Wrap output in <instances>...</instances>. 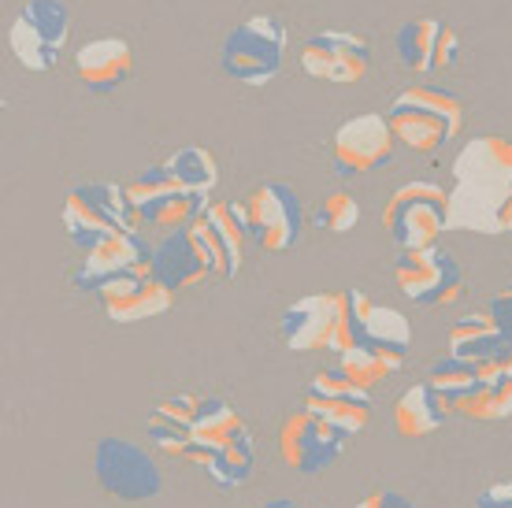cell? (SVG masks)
Segmentation results:
<instances>
[{
  "label": "cell",
  "instance_id": "cell-1",
  "mask_svg": "<svg viewBox=\"0 0 512 508\" xmlns=\"http://www.w3.org/2000/svg\"><path fill=\"white\" fill-rule=\"evenodd\" d=\"M457 186L449 190V230L501 234L498 212L512 197V141L472 138L453 160Z\"/></svg>",
  "mask_w": 512,
  "mask_h": 508
},
{
  "label": "cell",
  "instance_id": "cell-2",
  "mask_svg": "<svg viewBox=\"0 0 512 508\" xmlns=\"http://www.w3.org/2000/svg\"><path fill=\"white\" fill-rule=\"evenodd\" d=\"M67 238L86 253L112 234H141V216L119 182H86L75 186L64 201Z\"/></svg>",
  "mask_w": 512,
  "mask_h": 508
},
{
  "label": "cell",
  "instance_id": "cell-3",
  "mask_svg": "<svg viewBox=\"0 0 512 508\" xmlns=\"http://www.w3.org/2000/svg\"><path fill=\"white\" fill-rule=\"evenodd\" d=\"M383 227L401 253L435 249L449 230V190L438 182H405L390 193Z\"/></svg>",
  "mask_w": 512,
  "mask_h": 508
},
{
  "label": "cell",
  "instance_id": "cell-4",
  "mask_svg": "<svg viewBox=\"0 0 512 508\" xmlns=\"http://www.w3.org/2000/svg\"><path fill=\"white\" fill-rule=\"evenodd\" d=\"M286 45L279 15H249L223 41V71L242 86H268L286 64Z\"/></svg>",
  "mask_w": 512,
  "mask_h": 508
},
{
  "label": "cell",
  "instance_id": "cell-5",
  "mask_svg": "<svg viewBox=\"0 0 512 508\" xmlns=\"http://www.w3.org/2000/svg\"><path fill=\"white\" fill-rule=\"evenodd\" d=\"M242 219L249 242L264 253H290L305 238V208L286 182H260L245 193Z\"/></svg>",
  "mask_w": 512,
  "mask_h": 508
},
{
  "label": "cell",
  "instance_id": "cell-6",
  "mask_svg": "<svg viewBox=\"0 0 512 508\" xmlns=\"http://www.w3.org/2000/svg\"><path fill=\"white\" fill-rule=\"evenodd\" d=\"M67 38H71V8L64 0H30L8 30L15 60L38 75H49L56 67Z\"/></svg>",
  "mask_w": 512,
  "mask_h": 508
},
{
  "label": "cell",
  "instance_id": "cell-7",
  "mask_svg": "<svg viewBox=\"0 0 512 508\" xmlns=\"http://www.w3.org/2000/svg\"><path fill=\"white\" fill-rule=\"evenodd\" d=\"M93 471H97V483H101L104 494L116 497V501H149L164 486L153 457L141 445L116 438V434H108V438L97 442Z\"/></svg>",
  "mask_w": 512,
  "mask_h": 508
},
{
  "label": "cell",
  "instance_id": "cell-8",
  "mask_svg": "<svg viewBox=\"0 0 512 508\" xmlns=\"http://www.w3.org/2000/svg\"><path fill=\"white\" fill-rule=\"evenodd\" d=\"M297 60L308 78L353 86L372 71V45L364 34H353V30H323L301 45Z\"/></svg>",
  "mask_w": 512,
  "mask_h": 508
},
{
  "label": "cell",
  "instance_id": "cell-9",
  "mask_svg": "<svg viewBox=\"0 0 512 508\" xmlns=\"http://www.w3.org/2000/svg\"><path fill=\"white\" fill-rule=\"evenodd\" d=\"M394 279L412 305H457L464 297V275L457 260L442 249H420L405 253L394 264Z\"/></svg>",
  "mask_w": 512,
  "mask_h": 508
},
{
  "label": "cell",
  "instance_id": "cell-10",
  "mask_svg": "<svg viewBox=\"0 0 512 508\" xmlns=\"http://www.w3.org/2000/svg\"><path fill=\"white\" fill-rule=\"evenodd\" d=\"M346 449V434H338L331 423H323L320 416H312L308 408L286 416L279 431V453L286 460V468L301 471V475H320L342 457Z\"/></svg>",
  "mask_w": 512,
  "mask_h": 508
},
{
  "label": "cell",
  "instance_id": "cell-11",
  "mask_svg": "<svg viewBox=\"0 0 512 508\" xmlns=\"http://www.w3.org/2000/svg\"><path fill=\"white\" fill-rule=\"evenodd\" d=\"M97 297L112 323H145L153 316H164L175 293L156 282L153 267H134V271L104 279L97 286Z\"/></svg>",
  "mask_w": 512,
  "mask_h": 508
},
{
  "label": "cell",
  "instance_id": "cell-12",
  "mask_svg": "<svg viewBox=\"0 0 512 508\" xmlns=\"http://www.w3.org/2000/svg\"><path fill=\"white\" fill-rule=\"evenodd\" d=\"M394 145L397 138L386 115H375V112L353 115L334 134V160L349 175H368L375 167L390 164Z\"/></svg>",
  "mask_w": 512,
  "mask_h": 508
},
{
  "label": "cell",
  "instance_id": "cell-13",
  "mask_svg": "<svg viewBox=\"0 0 512 508\" xmlns=\"http://www.w3.org/2000/svg\"><path fill=\"white\" fill-rule=\"evenodd\" d=\"M457 56H461V34L435 15L409 19L397 30V60L416 75L446 71L457 64Z\"/></svg>",
  "mask_w": 512,
  "mask_h": 508
},
{
  "label": "cell",
  "instance_id": "cell-14",
  "mask_svg": "<svg viewBox=\"0 0 512 508\" xmlns=\"http://www.w3.org/2000/svg\"><path fill=\"white\" fill-rule=\"evenodd\" d=\"M334 323H338V293H308V297H297L279 319L282 345L290 353L327 349Z\"/></svg>",
  "mask_w": 512,
  "mask_h": 508
},
{
  "label": "cell",
  "instance_id": "cell-15",
  "mask_svg": "<svg viewBox=\"0 0 512 508\" xmlns=\"http://www.w3.org/2000/svg\"><path fill=\"white\" fill-rule=\"evenodd\" d=\"M75 71L90 93L108 97L134 75V49L127 38H93L75 52Z\"/></svg>",
  "mask_w": 512,
  "mask_h": 508
},
{
  "label": "cell",
  "instance_id": "cell-16",
  "mask_svg": "<svg viewBox=\"0 0 512 508\" xmlns=\"http://www.w3.org/2000/svg\"><path fill=\"white\" fill-rule=\"evenodd\" d=\"M156 245H149L141 234H112L97 242L93 249L82 253V264H78V286L82 290H93L101 286L104 279L112 275H123V271H134V267H153Z\"/></svg>",
  "mask_w": 512,
  "mask_h": 508
},
{
  "label": "cell",
  "instance_id": "cell-17",
  "mask_svg": "<svg viewBox=\"0 0 512 508\" xmlns=\"http://www.w3.org/2000/svg\"><path fill=\"white\" fill-rule=\"evenodd\" d=\"M205 397L197 394H175L167 397L164 405L153 408V416L145 420V438L153 442L156 453L175 460H190L193 453V423L201 412Z\"/></svg>",
  "mask_w": 512,
  "mask_h": 508
},
{
  "label": "cell",
  "instance_id": "cell-18",
  "mask_svg": "<svg viewBox=\"0 0 512 508\" xmlns=\"http://www.w3.org/2000/svg\"><path fill=\"white\" fill-rule=\"evenodd\" d=\"M153 275L160 286L167 290H186V286H197V282L212 275V264H208V256L201 253V245L197 238L186 230H175V234H164L160 242H156V253H153Z\"/></svg>",
  "mask_w": 512,
  "mask_h": 508
},
{
  "label": "cell",
  "instance_id": "cell-19",
  "mask_svg": "<svg viewBox=\"0 0 512 508\" xmlns=\"http://www.w3.org/2000/svg\"><path fill=\"white\" fill-rule=\"evenodd\" d=\"M242 431H249V423L242 420V412L234 405H227L223 397H205L197 423H193V453L190 460L205 468V460L212 453H219L223 445H231Z\"/></svg>",
  "mask_w": 512,
  "mask_h": 508
},
{
  "label": "cell",
  "instance_id": "cell-20",
  "mask_svg": "<svg viewBox=\"0 0 512 508\" xmlns=\"http://www.w3.org/2000/svg\"><path fill=\"white\" fill-rule=\"evenodd\" d=\"M512 345L501 338V331L494 327L490 312H472L468 319H461L453 331H449V356H457L464 364H494L501 356L509 353Z\"/></svg>",
  "mask_w": 512,
  "mask_h": 508
},
{
  "label": "cell",
  "instance_id": "cell-21",
  "mask_svg": "<svg viewBox=\"0 0 512 508\" xmlns=\"http://www.w3.org/2000/svg\"><path fill=\"white\" fill-rule=\"evenodd\" d=\"M390 127H394V138L412 149V153H423V156H435L449 138H453V130H449L446 119H438L435 112H427L420 104H401L394 101L390 104Z\"/></svg>",
  "mask_w": 512,
  "mask_h": 508
},
{
  "label": "cell",
  "instance_id": "cell-22",
  "mask_svg": "<svg viewBox=\"0 0 512 508\" xmlns=\"http://www.w3.org/2000/svg\"><path fill=\"white\" fill-rule=\"evenodd\" d=\"M446 416H449L446 397L438 394L427 379L409 386L394 405V427L405 438H427V434H435L446 423Z\"/></svg>",
  "mask_w": 512,
  "mask_h": 508
},
{
  "label": "cell",
  "instance_id": "cell-23",
  "mask_svg": "<svg viewBox=\"0 0 512 508\" xmlns=\"http://www.w3.org/2000/svg\"><path fill=\"white\" fill-rule=\"evenodd\" d=\"M334 368L342 371L346 379L357 382L360 390H372V386L394 379L397 371L405 368V349H394V345H360L353 353L334 356Z\"/></svg>",
  "mask_w": 512,
  "mask_h": 508
},
{
  "label": "cell",
  "instance_id": "cell-24",
  "mask_svg": "<svg viewBox=\"0 0 512 508\" xmlns=\"http://www.w3.org/2000/svg\"><path fill=\"white\" fill-rule=\"evenodd\" d=\"M164 167L171 171V178L179 182V190L186 193H197V197H212L219 186V164L216 156L201 149V145H186V149H175V153L167 156Z\"/></svg>",
  "mask_w": 512,
  "mask_h": 508
},
{
  "label": "cell",
  "instance_id": "cell-25",
  "mask_svg": "<svg viewBox=\"0 0 512 508\" xmlns=\"http://www.w3.org/2000/svg\"><path fill=\"white\" fill-rule=\"evenodd\" d=\"M205 471H208V479L216 486H223V490H238V486L249 483L256 471L253 431H242L231 445H223L219 453H212V457L205 460Z\"/></svg>",
  "mask_w": 512,
  "mask_h": 508
},
{
  "label": "cell",
  "instance_id": "cell-26",
  "mask_svg": "<svg viewBox=\"0 0 512 508\" xmlns=\"http://www.w3.org/2000/svg\"><path fill=\"white\" fill-rule=\"evenodd\" d=\"M449 412L453 416H468V420L479 423H501L512 416V382H479L475 390L461 394L457 401H449Z\"/></svg>",
  "mask_w": 512,
  "mask_h": 508
},
{
  "label": "cell",
  "instance_id": "cell-27",
  "mask_svg": "<svg viewBox=\"0 0 512 508\" xmlns=\"http://www.w3.org/2000/svg\"><path fill=\"white\" fill-rule=\"evenodd\" d=\"M201 208H205V197L186 190H171L164 197H156L153 204H145L138 216H141V227H156L164 230V234H175V230L190 227L193 219L201 216Z\"/></svg>",
  "mask_w": 512,
  "mask_h": 508
},
{
  "label": "cell",
  "instance_id": "cell-28",
  "mask_svg": "<svg viewBox=\"0 0 512 508\" xmlns=\"http://www.w3.org/2000/svg\"><path fill=\"white\" fill-rule=\"evenodd\" d=\"M368 305H372L368 293H360V290L338 293V323H334V331H331L327 353L342 356V353L360 349V345H368L364 342V316H368Z\"/></svg>",
  "mask_w": 512,
  "mask_h": 508
},
{
  "label": "cell",
  "instance_id": "cell-29",
  "mask_svg": "<svg viewBox=\"0 0 512 508\" xmlns=\"http://www.w3.org/2000/svg\"><path fill=\"white\" fill-rule=\"evenodd\" d=\"M205 216L216 227L223 249H227V264H231V279H234L242 271V253H245V242H249V230H245V219H242V201L238 204L205 201Z\"/></svg>",
  "mask_w": 512,
  "mask_h": 508
},
{
  "label": "cell",
  "instance_id": "cell-30",
  "mask_svg": "<svg viewBox=\"0 0 512 508\" xmlns=\"http://www.w3.org/2000/svg\"><path fill=\"white\" fill-rule=\"evenodd\" d=\"M305 408L312 412V416H320L323 423H331L338 434H346V438H353V434H360L364 427H368V420H372V408L360 405V401H338V397H305Z\"/></svg>",
  "mask_w": 512,
  "mask_h": 508
},
{
  "label": "cell",
  "instance_id": "cell-31",
  "mask_svg": "<svg viewBox=\"0 0 512 508\" xmlns=\"http://www.w3.org/2000/svg\"><path fill=\"white\" fill-rule=\"evenodd\" d=\"M364 342L368 345H394V349H405L412 342V323L409 316H401L397 308L390 305H368V316H364Z\"/></svg>",
  "mask_w": 512,
  "mask_h": 508
},
{
  "label": "cell",
  "instance_id": "cell-32",
  "mask_svg": "<svg viewBox=\"0 0 512 508\" xmlns=\"http://www.w3.org/2000/svg\"><path fill=\"white\" fill-rule=\"evenodd\" d=\"M394 101L401 104H420V108H427V112H435L438 119H446L449 130H453V138L464 130V104L461 97H453V93H446V89H435V86H409L401 89Z\"/></svg>",
  "mask_w": 512,
  "mask_h": 508
},
{
  "label": "cell",
  "instance_id": "cell-33",
  "mask_svg": "<svg viewBox=\"0 0 512 508\" xmlns=\"http://www.w3.org/2000/svg\"><path fill=\"white\" fill-rule=\"evenodd\" d=\"M427 382L446 397V405H449V401H457L461 394H468V390L479 386V371H475V364H464V360L446 353L442 360H435V364L427 368Z\"/></svg>",
  "mask_w": 512,
  "mask_h": 508
},
{
  "label": "cell",
  "instance_id": "cell-34",
  "mask_svg": "<svg viewBox=\"0 0 512 508\" xmlns=\"http://www.w3.org/2000/svg\"><path fill=\"white\" fill-rule=\"evenodd\" d=\"M360 223V204L353 193L346 190H334L327 193L316 208V227L320 230H331V234H349V230Z\"/></svg>",
  "mask_w": 512,
  "mask_h": 508
},
{
  "label": "cell",
  "instance_id": "cell-35",
  "mask_svg": "<svg viewBox=\"0 0 512 508\" xmlns=\"http://www.w3.org/2000/svg\"><path fill=\"white\" fill-rule=\"evenodd\" d=\"M171 190H179V182L171 178V171H167L164 164H153V167H145L134 182H127V193H130V201H134V208H145V204H153L156 197H164V193Z\"/></svg>",
  "mask_w": 512,
  "mask_h": 508
},
{
  "label": "cell",
  "instance_id": "cell-36",
  "mask_svg": "<svg viewBox=\"0 0 512 508\" xmlns=\"http://www.w3.org/2000/svg\"><path fill=\"white\" fill-rule=\"evenodd\" d=\"M308 394L312 397H338V401H360V405H372V390H360L357 382L346 379L338 368H323L316 379L308 382Z\"/></svg>",
  "mask_w": 512,
  "mask_h": 508
},
{
  "label": "cell",
  "instance_id": "cell-37",
  "mask_svg": "<svg viewBox=\"0 0 512 508\" xmlns=\"http://www.w3.org/2000/svg\"><path fill=\"white\" fill-rule=\"evenodd\" d=\"M487 312H490V319H494V327L501 331V338L512 345V290H501L487 305Z\"/></svg>",
  "mask_w": 512,
  "mask_h": 508
},
{
  "label": "cell",
  "instance_id": "cell-38",
  "mask_svg": "<svg viewBox=\"0 0 512 508\" xmlns=\"http://www.w3.org/2000/svg\"><path fill=\"white\" fill-rule=\"evenodd\" d=\"M472 508H512V479L487 486V490L479 494V501H475Z\"/></svg>",
  "mask_w": 512,
  "mask_h": 508
},
{
  "label": "cell",
  "instance_id": "cell-39",
  "mask_svg": "<svg viewBox=\"0 0 512 508\" xmlns=\"http://www.w3.org/2000/svg\"><path fill=\"white\" fill-rule=\"evenodd\" d=\"M353 508H416V505L405 494H397V490H375V494H368Z\"/></svg>",
  "mask_w": 512,
  "mask_h": 508
},
{
  "label": "cell",
  "instance_id": "cell-40",
  "mask_svg": "<svg viewBox=\"0 0 512 508\" xmlns=\"http://www.w3.org/2000/svg\"><path fill=\"white\" fill-rule=\"evenodd\" d=\"M501 375H505V379L512 382V349L505 356H501Z\"/></svg>",
  "mask_w": 512,
  "mask_h": 508
},
{
  "label": "cell",
  "instance_id": "cell-41",
  "mask_svg": "<svg viewBox=\"0 0 512 508\" xmlns=\"http://www.w3.org/2000/svg\"><path fill=\"white\" fill-rule=\"evenodd\" d=\"M264 508H297V505H294V501H268Z\"/></svg>",
  "mask_w": 512,
  "mask_h": 508
}]
</instances>
